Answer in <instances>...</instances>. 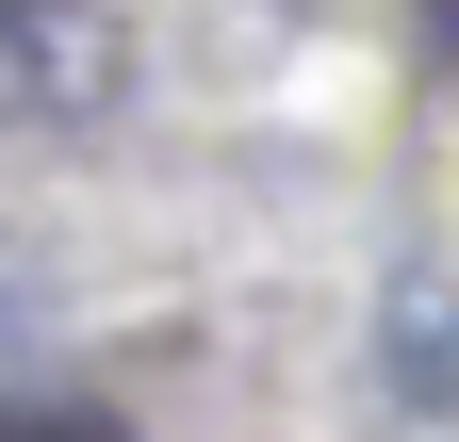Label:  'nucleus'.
Instances as JSON below:
<instances>
[{"label": "nucleus", "mask_w": 459, "mask_h": 442, "mask_svg": "<svg viewBox=\"0 0 459 442\" xmlns=\"http://www.w3.org/2000/svg\"><path fill=\"white\" fill-rule=\"evenodd\" d=\"M17 442H132V426H99V410H17Z\"/></svg>", "instance_id": "obj_1"}]
</instances>
